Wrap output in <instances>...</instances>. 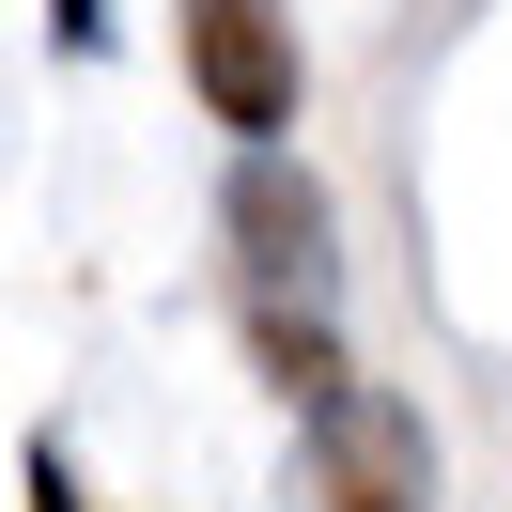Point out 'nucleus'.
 Segmentation results:
<instances>
[{
  "mask_svg": "<svg viewBox=\"0 0 512 512\" xmlns=\"http://www.w3.org/2000/svg\"><path fill=\"white\" fill-rule=\"evenodd\" d=\"M171 63H187V94L233 125V156H280V125H295V16L280 0H171Z\"/></svg>",
  "mask_w": 512,
  "mask_h": 512,
  "instance_id": "f03ea898",
  "label": "nucleus"
},
{
  "mask_svg": "<svg viewBox=\"0 0 512 512\" xmlns=\"http://www.w3.org/2000/svg\"><path fill=\"white\" fill-rule=\"evenodd\" d=\"M311 512H435V435H419L404 388L357 373L342 404L311 419Z\"/></svg>",
  "mask_w": 512,
  "mask_h": 512,
  "instance_id": "7ed1b4c3",
  "label": "nucleus"
},
{
  "mask_svg": "<svg viewBox=\"0 0 512 512\" xmlns=\"http://www.w3.org/2000/svg\"><path fill=\"white\" fill-rule=\"evenodd\" d=\"M249 357H264V388H280V404L295 419H326V404H342V342H326V311H249Z\"/></svg>",
  "mask_w": 512,
  "mask_h": 512,
  "instance_id": "20e7f679",
  "label": "nucleus"
},
{
  "mask_svg": "<svg viewBox=\"0 0 512 512\" xmlns=\"http://www.w3.org/2000/svg\"><path fill=\"white\" fill-rule=\"evenodd\" d=\"M218 249H233V311H326V264H342V218L295 156H233L218 187Z\"/></svg>",
  "mask_w": 512,
  "mask_h": 512,
  "instance_id": "f257e3e1",
  "label": "nucleus"
},
{
  "mask_svg": "<svg viewBox=\"0 0 512 512\" xmlns=\"http://www.w3.org/2000/svg\"><path fill=\"white\" fill-rule=\"evenodd\" d=\"M16 497H32V512H78V466H63V450H32V466H16Z\"/></svg>",
  "mask_w": 512,
  "mask_h": 512,
  "instance_id": "423d86ee",
  "label": "nucleus"
},
{
  "mask_svg": "<svg viewBox=\"0 0 512 512\" xmlns=\"http://www.w3.org/2000/svg\"><path fill=\"white\" fill-rule=\"evenodd\" d=\"M47 32H63V63H94V47H109V0H47Z\"/></svg>",
  "mask_w": 512,
  "mask_h": 512,
  "instance_id": "39448f33",
  "label": "nucleus"
}]
</instances>
